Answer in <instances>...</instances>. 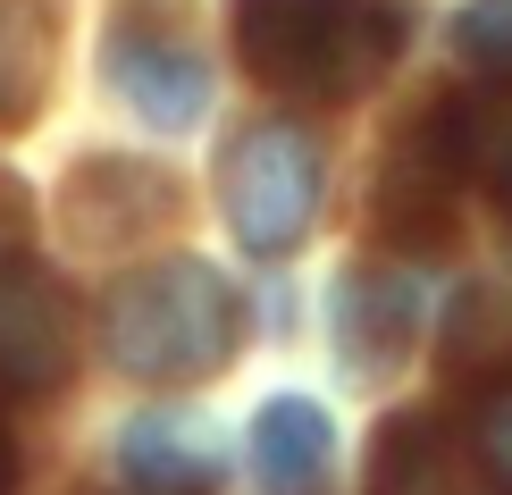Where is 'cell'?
Masks as SVG:
<instances>
[{"label": "cell", "instance_id": "cell-1", "mask_svg": "<svg viewBox=\"0 0 512 495\" xmlns=\"http://www.w3.org/2000/svg\"><path fill=\"white\" fill-rule=\"evenodd\" d=\"M227 34L252 84L303 110H353L403 59V0H227Z\"/></svg>", "mask_w": 512, "mask_h": 495}, {"label": "cell", "instance_id": "cell-2", "mask_svg": "<svg viewBox=\"0 0 512 495\" xmlns=\"http://www.w3.org/2000/svg\"><path fill=\"white\" fill-rule=\"evenodd\" d=\"M244 344V294L202 252H152L118 269L101 294V353L135 386H194L219 378Z\"/></svg>", "mask_w": 512, "mask_h": 495}, {"label": "cell", "instance_id": "cell-3", "mask_svg": "<svg viewBox=\"0 0 512 495\" xmlns=\"http://www.w3.org/2000/svg\"><path fill=\"white\" fill-rule=\"evenodd\" d=\"M319 193H328V152H319L311 126L294 118H261L244 135H227L219 152V219L252 261L294 252L319 219Z\"/></svg>", "mask_w": 512, "mask_h": 495}, {"label": "cell", "instance_id": "cell-4", "mask_svg": "<svg viewBox=\"0 0 512 495\" xmlns=\"http://www.w3.org/2000/svg\"><path fill=\"white\" fill-rule=\"evenodd\" d=\"M101 76H110V93L152 126V135H194L210 118V68H202V51L185 42V26L160 0H126L110 17Z\"/></svg>", "mask_w": 512, "mask_h": 495}, {"label": "cell", "instance_id": "cell-5", "mask_svg": "<svg viewBox=\"0 0 512 495\" xmlns=\"http://www.w3.org/2000/svg\"><path fill=\"white\" fill-rule=\"evenodd\" d=\"M76 378V303L42 261L0 252V395L51 403Z\"/></svg>", "mask_w": 512, "mask_h": 495}, {"label": "cell", "instance_id": "cell-6", "mask_svg": "<svg viewBox=\"0 0 512 495\" xmlns=\"http://www.w3.org/2000/svg\"><path fill=\"white\" fill-rule=\"evenodd\" d=\"M59 227H68V244H93V252L160 244L168 227H185V193L152 160H118V152L76 160L68 185H59Z\"/></svg>", "mask_w": 512, "mask_h": 495}, {"label": "cell", "instance_id": "cell-7", "mask_svg": "<svg viewBox=\"0 0 512 495\" xmlns=\"http://www.w3.org/2000/svg\"><path fill=\"white\" fill-rule=\"evenodd\" d=\"M412 336H420V286L403 269L361 261V269L336 277V294H328V344H336V361H345L353 386L395 378L403 353H412Z\"/></svg>", "mask_w": 512, "mask_h": 495}, {"label": "cell", "instance_id": "cell-8", "mask_svg": "<svg viewBox=\"0 0 512 495\" xmlns=\"http://www.w3.org/2000/svg\"><path fill=\"white\" fill-rule=\"evenodd\" d=\"M118 470H126V495H210L227 479V428L202 420V412H135L118 428Z\"/></svg>", "mask_w": 512, "mask_h": 495}, {"label": "cell", "instance_id": "cell-9", "mask_svg": "<svg viewBox=\"0 0 512 495\" xmlns=\"http://www.w3.org/2000/svg\"><path fill=\"white\" fill-rule=\"evenodd\" d=\"M429 126L445 143L462 185H479L496 202V227L512 244V84H487V93H437L429 101Z\"/></svg>", "mask_w": 512, "mask_h": 495}, {"label": "cell", "instance_id": "cell-10", "mask_svg": "<svg viewBox=\"0 0 512 495\" xmlns=\"http://www.w3.org/2000/svg\"><path fill=\"white\" fill-rule=\"evenodd\" d=\"M59 26H68L59 0H0V135L42 118L59 76Z\"/></svg>", "mask_w": 512, "mask_h": 495}, {"label": "cell", "instance_id": "cell-11", "mask_svg": "<svg viewBox=\"0 0 512 495\" xmlns=\"http://www.w3.org/2000/svg\"><path fill=\"white\" fill-rule=\"evenodd\" d=\"M336 462V420L311 395H269L252 412V479L277 495H311Z\"/></svg>", "mask_w": 512, "mask_h": 495}, {"label": "cell", "instance_id": "cell-12", "mask_svg": "<svg viewBox=\"0 0 512 495\" xmlns=\"http://www.w3.org/2000/svg\"><path fill=\"white\" fill-rule=\"evenodd\" d=\"M370 495H454L445 479V437L429 412H395L370 454Z\"/></svg>", "mask_w": 512, "mask_h": 495}, {"label": "cell", "instance_id": "cell-13", "mask_svg": "<svg viewBox=\"0 0 512 495\" xmlns=\"http://www.w3.org/2000/svg\"><path fill=\"white\" fill-rule=\"evenodd\" d=\"M471 462L487 470L496 495H512V353L479 378V395H471Z\"/></svg>", "mask_w": 512, "mask_h": 495}, {"label": "cell", "instance_id": "cell-14", "mask_svg": "<svg viewBox=\"0 0 512 495\" xmlns=\"http://www.w3.org/2000/svg\"><path fill=\"white\" fill-rule=\"evenodd\" d=\"M454 51L471 68H487L496 84H512V0H471L454 17Z\"/></svg>", "mask_w": 512, "mask_h": 495}, {"label": "cell", "instance_id": "cell-15", "mask_svg": "<svg viewBox=\"0 0 512 495\" xmlns=\"http://www.w3.org/2000/svg\"><path fill=\"white\" fill-rule=\"evenodd\" d=\"M17 487V462H9V437H0V495Z\"/></svg>", "mask_w": 512, "mask_h": 495}]
</instances>
